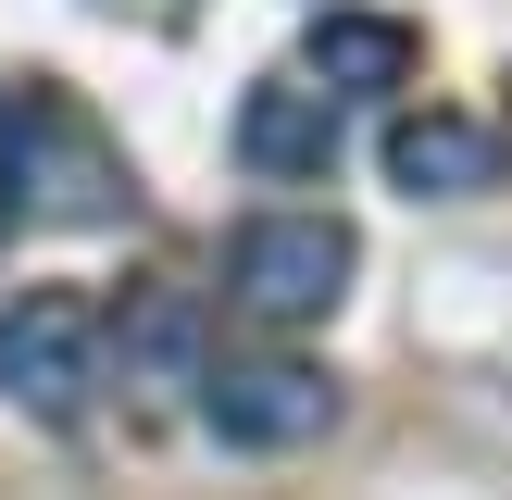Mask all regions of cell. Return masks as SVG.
<instances>
[{"mask_svg": "<svg viewBox=\"0 0 512 500\" xmlns=\"http://www.w3.org/2000/svg\"><path fill=\"white\" fill-rule=\"evenodd\" d=\"M188 338H200V325H188V300H175V288H150L138 313H125V350H138V363H188Z\"/></svg>", "mask_w": 512, "mask_h": 500, "instance_id": "ba28073f", "label": "cell"}, {"mask_svg": "<svg viewBox=\"0 0 512 500\" xmlns=\"http://www.w3.org/2000/svg\"><path fill=\"white\" fill-rule=\"evenodd\" d=\"M100 388V313L75 288H25L13 313H0V400L38 425H75Z\"/></svg>", "mask_w": 512, "mask_h": 500, "instance_id": "3957f363", "label": "cell"}, {"mask_svg": "<svg viewBox=\"0 0 512 500\" xmlns=\"http://www.w3.org/2000/svg\"><path fill=\"white\" fill-rule=\"evenodd\" d=\"M488 125H463V113H400L388 125V175L413 200H463V188H488Z\"/></svg>", "mask_w": 512, "mask_h": 500, "instance_id": "52a82bcc", "label": "cell"}, {"mask_svg": "<svg viewBox=\"0 0 512 500\" xmlns=\"http://www.w3.org/2000/svg\"><path fill=\"white\" fill-rule=\"evenodd\" d=\"M113 13H188V0H113Z\"/></svg>", "mask_w": 512, "mask_h": 500, "instance_id": "9c48e42d", "label": "cell"}, {"mask_svg": "<svg viewBox=\"0 0 512 500\" xmlns=\"http://www.w3.org/2000/svg\"><path fill=\"white\" fill-rule=\"evenodd\" d=\"M350 288V225L338 213H250L238 238H225V300L263 325H313L338 313Z\"/></svg>", "mask_w": 512, "mask_h": 500, "instance_id": "7a4b0ae2", "label": "cell"}, {"mask_svg": "<svg viewBox=\"0 0 512 500\" xmlns=\"http://www.w3.org/2000/svg\"><path fill=\"white\" fill-rule=\"evenodd\" d=\"M238 163L275 175V188L325 175L338 163V88H325V75H263V88L238 100Z\"/></svg>", "mask_w": 512, "mask_h": 500, "instance_id": "5b68a950", "label": "cell"}, {"mask_svg": "<svg viewBox=\"0 0 512 500\" xmlns=\"http://www.w3.org/2000/svg\"><path fill=\"white\" fill-rule=\"evenodd\" d=\"M300 63H313V75H325L338 100H375V88H400V75L425 63V38H413L400 13H313Z\"/></svg>", "mask_w": 512, "mask_h": 500, "instance_id": "8992f818", "label": "cell"}, {"mask_svg": "<svg viewBox=\"0 0 512 500\" xmlns=\"http://www.w3.org/2000/svg\"><path fill=\"white\" fill-rule=\"evenodd\" d=\"M0 213H38V225H125L138 213L113 125L75 88H50V75L0 88Z\"/></svg>", "mask_w": 512, "mask_h": 500, "instance_id": "6da1fadb", "label": "cell"}, {"mask_svg": "<svg viewBox=\"0 0 512 500\" xmlns=\"http://www.w3.org/2000/svg\"><path fill=\"white\" fill-rule=\"evenodd\" d=\"M325 413H338V388L313 363H200V425L225 450H300L325 438Z\"/></svg>", "mask_w": 512, "mask_h": 500, "instance_id": "277c9868", "label": "cell"}]
</instances>
